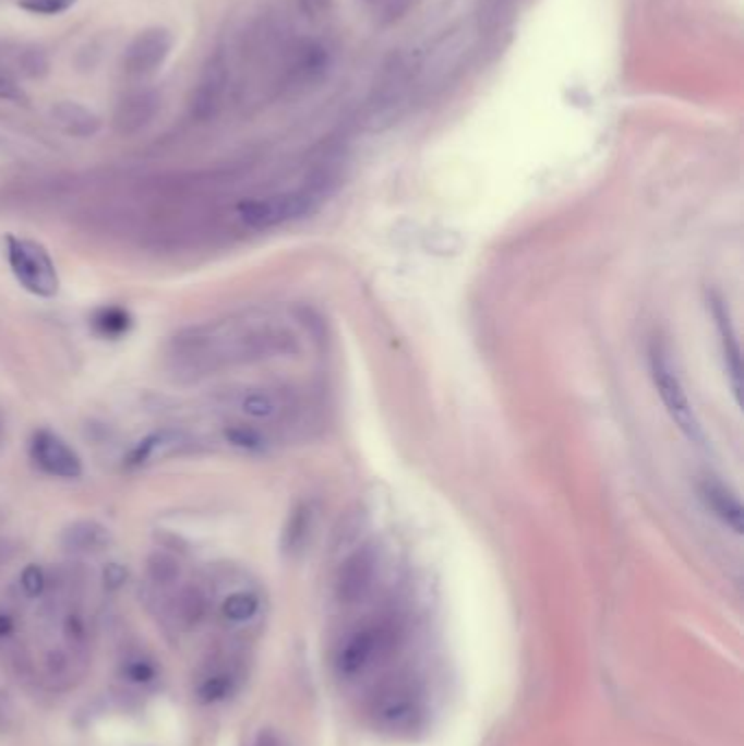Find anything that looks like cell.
<instances>
[{"instance_id":"2","label":"cell","mask_w":744,"mask_h":746,"mask_svg":"<svg viewBox=\"0 0 744 746\" xmlns=\"http://www.w3.org/2000/svg\"><path fill=\"white\" fill-rule=\"evenodd\" d=\"M648 369L655 384V390L670 414L672 423L692 441L703 443L705 432L700 425V419L694 410V404L687 395V388L683 384V377L679 375L676 362L672 360V353L663 342H652L648 349Z\"/></svg>"},{"instance_id":"19","label":"cell","mask_w":744,"mask_h":746,"mask_svg":"<svg viewBox=\"0 0 744 746\" xmlns=\"http://www.w3.org/2000/svg\"><path fill=\"white\" fill-rule=\"evenodd\" d=\"M364 2L371 7V11L380 20L393 22V20L406 15L419 0H364Z\"/></svg>"},{"instance_id":"5","label":"cell","mask_w":744,"mask_h":746,"mask_svg":"<svg viewBox=\"0 0 744 746\" xmlns=\"http://www.w3.org/2000/svg\"><path fill=\"white\" fill-rule=\"evenodd\" d=\"M312 196L308 192H279L262 198H249L238 205L240 220L251 229H273L310 209Z\"/></svg>"},{"instance_id":"28","label":"cell","mask_w":744,"mask_h":746,"mask_svg":"<svg viewBox=\"0 0 744 746\" xmlns=\"http://www.w3.org/2000/svg\"><path fill=\"white\" fill-rule=\"evenodd\" d=\"M7 718H9V709L4 707V700L0 698V726L7 724Z\"/></svg>"},{"instance_id":"3","label":"cell","mask_w":744,"mask_h":746,"mask_svg":"<svg viewBox=\"0 0 744 746\" xmlns=\"http://www.w3.org/2000/svg\"><path fill=\"white\" fill-rule=\"evenodd\" d=\"M371 713L375 724L391 733H410L425 718L423 685L412 674H397L380 687L373 698Z\"/></svg>"},{"instance_id":"16","label":"cell","mask_w":744,"mask_h":746,"mask_svg":"<svg viewBox=\"0 0 744 746\" xmlns=\"http://www.w3.org/2000/svg\"><path fill=\"white\" fill-rule=\"evenodd\" d=\"M205 615V595L199 587H183L177 598V617L183 628L196 626Z\"/></svg>"},{"instance_id":"4","label":"cell","mask_w":744,"mask_h":746,"mask_svg":"<svg viewBox=\"0 0 744 746\" xmlns=\"http://www.w3.org/2000/svg\"><path fill=\"white\" fill-rule=\"evenodd\" d=\"M4 255L15 281L26 292L39 299H52L59 292L57 266L41 242L9 233L4 238Z\"/></svg>"},{"instance_id":"14","label":"cell","mask_w":744,"mask_h":746,"mask_svg":"<svg viewBox=\"0 0 744 746\" xmlns=\"http://www.w3.org/2000/svg\"><path fill=\"white\" fill-rule=\"evenodd\" d=\"M703 497H705L707 506L716 515H720L724 519V524H729L735 532H740V528H742V506H740L737 497L729 495L722 484H709V482L703 486Z\"/></svg>"},{"instance_id":"25","label":"cell","mask_w":744,"mask_h":746,"mask_svg":"<svg viewBox=\"0 0 744 746\" xmlns=\"http://www.w3.org/2000/svg\"><path fill=\"white\" fill-rule=\"evenodd\" d=\"M0 98H2V100H15V103H20V100H24L26 96H24V92L20 89V85H15L11 79H7V76L0 74Z\"/></svg>"},{"instance_id":"27","label":"cell","mask_w":744,"mask_h":746,"mask_svg":"<svg viewBox=\"0 0 744 746\" xmlns=\"http://www.w3.org/2000/svg\"><path fill=\"white\" fill-rule=\"evenodd\" d=\"M13 630V619L4 613H0V637H7Z\"/></svg>"},{"instance_id":"7","label":"cell","mask_w":744,"mask_h":746,"mask_svg":"<svg viewBox=\"0 0 744 746\" xmlns=\"http://www.w3.org/2000/svg\"><path fill=\"white\" fill-rule=\"evenodd\" d=\"M170 48H172V35L166 28L153 26V28L140 31L131 39L124 52L127 74L133 79H144L153 74L166 61Z\"/></svg>"},{"instance_id":"6","label":"cell","mask_w":744,"mask_h":746,"mask_svg":"<svg viewBox=\"0 0 744 746\" xmlns=\"http://www.w3.org/2000/svg\"><path fill=\"white\" fill-rule=\"evenodd\" d=\"M28 449L35 465L52 478L74 480L83 473V460L76 449L63 436L48 428H39L33 432Z\"/></svg>"},{"instance_id":"24","label":"cell","mask_w":744,"mask_h":746,"mask_svg":"<svg viewBox=\"0 0 744 746\" xmlns=\"http://www.w3.org/2000/svg\"><path fill=\"white\" fill-rule=\"evenodd\" d=\"M65 639H68L70 643H83V639H85V626H83V622H81L79 615H70V617L65 619Z\"/></svg>"},{"instance_id":"9","label":"cell","mask_w":744,"mask_h":746,"mask_svg":"<svg viewBox=\"0 0 744 746\" xmlns=\"http://www.w3.org/2000/svg\"><path fill=\"white\" fill-rule=\"evenodd\" d=\"M111 543V532L96 519H76L61 532V545L72 554H98Z\"/></svg>"},{"instance_id":"26","label":"cell","mask_w":744,"mask_h":746,"mask_svg":"<svg viewBox=\"0 0 744 746\" xmlns=\"http://www.w3.org/2000/svg\"><path fill=\"white\" fill-rule=\"evenodd\" d=\"M255 746H281L279 737L273 731H262L255 739Z\"/></svg>"},{"instance_id":"11","label":"cell","mask_w":744,"mask_h":746,"mask_svg":"<svg viewBox=\"0 0 744 746\" xmlns=\"http://www.w3.org/2000/svg\"><path fill=\"white\" fill-rule=\"evenodd\" d=\"M52 118L61 131H65L68 135H74V137H87L100 129V120L94 111H89L87 107H83L79 103H70V100L55 105Z\"/></svg>"},{"instance_id":"21","label":"cell","mask_w":744,"mask_h":746,"mask_svg":"<svg viewBox=\"0 0 744 746\" xmlns=\"http://www.w3.org/2000/svg\"><path fill=\"white\" fill-rule=\"evenodd\" d=\"M122 674L127 676V681L131 683H137V685H146L151 681H155L157 676V667L151 663V661H144V659H131L124 667H122Z\"/></svg>"},{"instance_id":"29","label":"cell","mask_w":744,"mask_h":746,"mask_svg":"<svg viewBox=\"0 0 744 746\" xmlns=\"http://www.w3.org/2000/svg\"><path fill=\"white\" fill-rule=\"evenodd\" d=\"M2 434H4V421H2V417H0V438H2Z\"/></svg>"},{"instance_id":"23","label":"cell","mask_w":744,"mask_h":746,"mask_svg":"<svg viewBox=\"0 0 744 746\" xmlns=\"http://www.w3.org/2000/svg\"><path fill=\"white\" fill-rule=\"evenodd\" d=\"M127 576H129V571H127L124 565H120V563H109V565H105V569H103V585H105V589L116 591V589H120V587L127 582Z\"/></svg>"},{"instance_id":"1","label":"cell","mask_w":744,"mask_h":746,"mask_svg":"<svg viewBox=\"0 0 744 746\" xmlns=\"http://www.w3.org/2000/svg\"><path fill=\"white\" fill-rule=\"evenodd\" d=\"M406 639V622L395 613L367 619L351 628L334 648V670L340 678H356L391 659Z\"/></svg>"},{"instance_id":"17","label":"cell","mask_w":744,"mask_h":746,"mask_svg":"<svg viewBox=\"0 0 744 746\" xmlns=\"http://www.w3.org/2000/svg\"><path fill=\"white\" fill-rule=\"evenodd\" d=\"M146 569H148L151 580L159 587H168V585L177 582L179 571H181L179 561L166 552H153L146 561Z\"/></svg>"},{"instance_id":"12","label":"cell","mask_w":744,"mask_h":746,"mask_svg":"<svg viewBox=\"0 0 744 746\" xmlns=\"http://www.w3.org/2000/svg\"><path fill=\"white\" fill-rule=\"evenodd\" d=\"M155 111V98L148 94H135L120 103L116 113V127L120 133H131L144 127Z\"/></svg>"},{"instance_id":"18","label":"cell","mask_w":744,"mask_h":746,"mask_svg":"<svg viewBox=\"0 0 744 746\" xmlns=\"http://www.w3.org/2000/svg\"><path fill=\"white\" fill-rule=\"evenodd\" d=\"M231 691H233V676L227 672H218V674L203 678V683L196 687V700L203 705H212V702L225 700Z\"/></svg>"},{"instance_id":"15","label":"cell","mask_w":744,"mask_h":746,"mask_svg":"<svg viewBox=\"0 0 744 746\" xmlns=\"http://www.w3.org/2000/svg\"><path fill=\"white\" fill-rule=\"evenodd\" d=\"M223 615L233 624L251 622L260 611V595L253 591H233L223 600Z\"/></svg>"},{"instance_id":"8","label":"cell","mask_w":744,"mask_h":746,"mask_svg":"<svg viewBox=\"0 0 744 746\" xmlns=\"http://www.w3.org/2000/svg\"><path fill=\"white\" fill-rule=\"evenodd\" d=\"M373 576H375V561L371 554L367 552H358L353 554L338 574L336 580V598L343 604H353L358 600H362L371 585H373Z\"/></svg>"},{"instance_id":"22","label":"cell","mask_w":744,"mask_h":746,"mask_svg":"<svg viewBox=\"0 0 744 746\" xmlns=\"http://www.w3.org/2000/svg\"><path fill=\"white\" fill-rule=\"evenodd\" d=\"M20 585H22V589H24L26 595L37 598V595L44 591V587H46V574H44V569H41L39 565H26V567L22 569V574H20Z\"/></svg>"},{"instance_id":"13","label":"cell","mask_w":744,"mask_h":746,"mask_svg":"<svg viewBox=\"0 0 744 746\" xmlns=\"http://www.w3.org/2000/svg\"><path fill=\"white\" fill-rule=\"evenodd\" d=\"M131 325H133L131 314L120 305H103L92 316L94 332L100 338H109V340H118V338L127 336Z\"/></svg>"},{"instance_id":"10","label":"cell","mask_w":744,"mask_h":746,"mask_svg":"<svg viewBox=\"0 0 744 746\" xmlns=\"http://www.w3.org/2000/svg\"><path fill=\"white\" fill-rule=\"evenodd\" d=\"M188 445V434L181 430H159L144 436L129 454V465L144 467L166 456L177 454L181 447Z\"/></svg>"},{"instance_id":"20","label":"cell","mask_w":744,"mask_h":746,"mask_svg":"<svg viewBox=\"0 0 744 746\" xmlns=\"http://www.w3.org/2000/svg\"><path fill=\"white\" fill-rule=\"evenodd\" d=\"M76 0H17L20 9L37 15H57L68 11Z\"/></svg>"}]
</instances>
